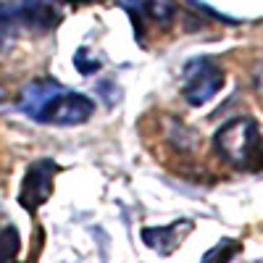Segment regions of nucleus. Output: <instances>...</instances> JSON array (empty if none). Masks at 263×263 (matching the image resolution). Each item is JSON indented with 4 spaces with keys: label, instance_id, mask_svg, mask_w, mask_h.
<instances>
[{
    "label": "nucleus",
    "instance_id": "nucleus-1",
    "mask_svg": "<svg viewBox=\"0 0 263 263\" xmlns=\"http://www.w3.org/2000/svg\"><path fill=\"white\" fill-rule=\"evenodd\" d=\"M21 111L40 124H82L92 116L95 103L55 82H32L21 90Z\"/></svg>",
    "mask_w": 263,
    "mask_h": 263
},
{
    "label": "nucleus",
    "instance_id": "nucleus-2",
    "mask_svg": "<svg viewBox=\"0 0 263 263\" xmlns=\"http://www.w3.org/2000/svg\"><path fill=\"white\" fill-rule=\"evenodd\" d=\"M216 150L239 171L263 168V137L253 119H234L216 132Z\"/></svg>",
    "mask_w": 263,
    "mask_h": 263
},
{
    "label": "nucleus",
    "instance_id": "nucleus-3",
    "mask_svg": "<svg viewBox=\"0 0 263 263\" xmlns=\"http://www.w3.org/2000/svg\"><path fill=\"white\" fill-rule=\"evenodd\" d=\"M221 84H224L221 66H216L211 58H197V61L187 63L182 92L190 105H203L221 90Z\"/></svg>",
    "mask_w": 263,
    "mask_h": 263
},
{
    "label": "nucleus",
    "instance_id": "nucleus-4",
    "mask_svg": "<svg viewBox=\"0 0 263 263\" xmlns=\"http://www.w3.org/2000/svg\"><path fill=\"white\" fill-rule=\"evenodd\" d=\"M55 174H58V166L53 161H37L29 166L24 182H21V195H18V203L29 213H34L50 197Z\"/></svg>",
    "mask_w": 263,
    "mask_h": 263
},
{
    "label": "nucleus",
    "instance_id": "nucleus-5",
    "mask_svg": "<svg viewBox=\"0 0 263 263\" xmlns=\"http://www.w3.org/2000/svg\"><path fill=\"white\" fill-rule=\"evenodd\" d=\"M13 8L21 32H37V34L50 32L63 16V11L53 0H16Z\"/></svg>",
    "mask_w": 263,
    "mask_h": 263
},
{
    "label": "nucleus",
    "instance_id": "nucleus-6",
    "mask_svg": "<svg viewBox=\"0 0 263 263\" xmlns=\"http://www.w3.org/2000/svg\"><path fill=\"white\" fill-rule=\"evenodd\" d=\"M190 229H192L190 221H177V224H171V227L145 229V232H142V239H145V245H150L153 250H158V253L168 255L174 248L182 242L184 232H190Z\"/></svg>",
    "mask_w": 263,
    "mask_h": 263
},
{
    "label": "nucleus",
    "instance_id": "nucleus-7",
    "mask_svg": "<svg viewBox=\"0 0 263 263\" xmlns=\"http://www.w3.org/2000/svg\"><path fill=\"white\" fill-rule=\"evenodd\" d=\"M21 34L13 0H0V50H6L11 42Z\"/></svg>",
    "mask_w": 263,
    "mask_h": 263
},
{
    "label": "nucleus",
    "instance_id": "nucleus-8",
    "mask_svg": "<svg viewBox=\"0 0 263 263\" xmlns=\"http://www.w3.org/2000/svg\"><path fill=\"white\" fill-rule=\"evenodd\" d=\"M237 253H239V242H234V239H224V242H218V245L203 258V263H229Z\"/></svg>",
    "mask_w": 263,
    "mask_h": 263
},
{
    "label": "nucleus",
    "instance_id": "nucleus-9",
    "mask_svg": "<svg viewBox=\"0 0 263 263\" xmlns=\"http://www.w3.org/2000/svg\"><path fill=\"white\" fill-rule=\"evenodd\" d=\"M18 250V237L13 229H6L0 232V263H11L13 255Z\"/></svg>",
    "mask_w": 263,
    "mask_h": 263
},
{
    "label": "nucleus",
    "instance_id": "nucleus-10",
    "mask_svg": "<svg viewBox=\"0 0 263 263\" xmlns=\"http://www.w3.org/2000/svg\"><path fill=\"white\" fill-rule=\"evenodd\" d=\"M145 11L156 21H168L174 16V3L171 0H145Z\"/></svg>",
    "mask_w": 263,
    "mask_h": 263
},
{
    "label": "nucleus",
    "instance_id": "nucleus-11",
    "mask_svg": "<svg viewBox=\"0 0 263 263\" xmlns=\"http://www.w3.org/2000/svg\"><path fill=\"white\" fill-rule=\"evenodd\" d=\"M255 87H258V92L263 95V63L258 66V71H255Z\"/></svg>",
    "mask_w": 263,
    "mask_h": 263
},
{
    "label": "nucleus",
    "instance_id": "nucleus-12",
    "mask_svg": "<svg viewBox=\"0 0 263 263\" xmlns=\"http://www.w3.org/2000/svg\"><path fill=\"white\" fill-rule=\"evenodd\" d=\"M6 98V90H3V87H0V100H3Z\"/></svg>",
    "mask_w": 263,
    "mask_h": 263
}]
</instances>
